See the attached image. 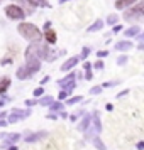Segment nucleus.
Wrapping results in <instances>:
<instances>
[{"label": "nucleus", "instance_id": "c03bdc74", "mask_svg": "<svg viewBox=\"0 0 144 150\" xmlns=\"http://www.w3.org/2000/svg\"><path fill=\"white\" fill-rule=\"evenodd\" d=\"M15 2H24V0H15Z\"/></svg>", "mask_w": 144, "mask_h": 150}, {"label": "nucleus", "instance_id": "79ce46f5", "mask_svg": "<svg viewBox=\"0 0 144 150\" xmlns=\"http://www.w3.org/2000/svg\"><path fill=\"white\" fill-rule=\"evenodd\" d=\"M9 150H17V147H14V145H12V147H7Z\"/></svg>", "mask_w": 144, "mask_h": 150}, {"label": "nucleus", "instance_id": "20e7f679", "mask_svg": "<svg viewBox=\"0 0 144 150\" xmlns=\"http://www.w3.org/2000/svg\"><path fill=\"white\" fill-rule=\"evenodd\" d=\"M78 61H80V57H78V56H73V57H69L68 61L63 62L61 71H69V69H73L76 64H78Z\"/></svg>", "mask_w": 144, "mask_h": 150}, {"label": "nucleus", "instance_id": "a19ab883", "mask_svg": "<svg viewBox=\"0 0 144 150\" xmlns=\"http://www.w3.org/2000/svg\"><path fill=\"white\" fill-rule=\"evenodd\" d=\"M105 108L109 110V111H112V110H114V105H110V103H109V105H107V106H105Z\"/></svg>", "mask_w": 144, "mask_h": 150}, {"label": "nucleus", "instance_id": "6e6552de", "mask_svg": "<svg viewBox=\"0 0 144 150\" xmlns=\"http://www.w3.org/2000/svg\"><path fill=\"white\" fill-rule=\"evenodd\" d=\"M90 122H92V115H90V113H83V120H82V123L78 125V132H85V130L88 128Z\"/></svg>", "mask_w": 144, "mask_h": 150}, {"label": "nucleus", "instance_id": "423d86ee", "mask_svg": "<svg viewBox=\"0 0 144 150\" xmlns=\"http://www.w3.org/2000/svg\"><path fill=\"white\" fill-rule=\"evenodd\" d=\"M21 140V135L19 133H10V135H5V142H4V149H7L9 145H14L15 142H19Z\"/></svg>", "mask_w": 144, "mask_h": 150}, {"label": "nucleus", "instance_id": "1a4fd4ad", "mask_svg": "<svg viewBox=\"0 0 144 150\" xmlns=\"http://www.w3.org/2000/svg\"><path fill=\"white\" fill-rule=\"evenodd\" d=\"M31 76H32V73L27 69V66H26V64H24L22 68L17 69V78H19V79H29Z\"/></svg>", "mask_w": 144, "mask_h": 150}, {"label": "nucleus", "instance_id": "473e14b6", "mask_svg": "<svg viewBox=\"0 0 144 150\" xmlns=\"http://www.w3.org/2000/svg\"><path fill=\"white\" fill-rule=\"evenodd\" d=\"M107 54H109L107 51H98V57H105Z\"/></svg>", "mask_w": 144, "mask_h": 150}, {"label": "nucleus", "instance_id": "39448f33", "mask_svg": "<svg viewBox=\"0 0 144 150\" xmlns=\"http://www.w3.org/2000/svg\"><path fill=\"white\" fill-rule=\"evenodd\" d=\"M46 135H48L46 132H39V133H27V135L24 137V140H26L27 143H32V142H37V140L44 138Z\"/></svg>", "mask_w": 144, "mask_h": 150}, {"label": "nucleus", "instance_id": "393cba45", "mask_svg": "<svg viewBox=\"0 0 144 150\" xmlns=\"http://www.w3.org/2000/svg\"><path fill=\"white\" fill-rule=\"evenodd\" d=\"M88 54H90V47H83V49H82V54L78 56V57H82V59H85V57H87Z\"/></svg>", "mask_w": 144, "mask_h": 150}, {"label": "nucleus", "instance_id": "dca6fc26", "mask_svg": "<svg viewBox=\"0 0 144 150\" xmlns=\"http://www.w3.org/2000/svg\"><path fill=\"white\" fill-rule=\"evenodd\" d=\"M75 78H76V76L71 73V74H68L66 78L59 79V81H58V84H59V86H66V84H69V83H75Z\"/></svg>", "mask_w": 144, "mask_h": 150}, {"label": "nucleus", "instance_id": "f257e3e1", "mask_svg": "<svg viewBox=\"0 0 144 150\" xmlns=\"http://www.w3.org/2000/svg\"><path fill=\"white\" fill-rule=\"evenodd\" d=\"M17 30L27 41H41V37H42V32L36 27L34 24H31V22H21L17 25Z\"/></svg>", "mask_w": 144, "mask_h": 150}, {"label": "nucleus", "instance_id": "c756f323", "mask_svg": "<svg viewBox=\"0 0 144 150\" xmlns=\"http://www.w3.org/2000/svg\"><path fill=\"white\" fill-rule=\"evenodd\" d=\"M44 95V89L42 88H36L34 89V96H42Z\"/></svg>", "mask_w": 144, "mask_h": 150}, {"label": "nucleus", "instance_id": "7c9ffc66", "mask_svg": "<svg viewBox=\"0 0 144 150\" xmlns=\"http://www.w3.org/2000/svg\"><path fill=\"white\" fill-rule=\"evenodd\" d=\"M92 78H93V73H92V69H87V73H85V79H92Z\"/></svg>", "mask_w": 144, "mask_h": 150}, {"label": "nucleus", "instance_id": "a211bd4d", "mask_svg": "<svg viewBox=\"0 0 144 150\" xmlns=\"http://www.w3.org/2000/svg\"><path fill=\"white\" fill-rule=\"evenodd\" d=\"M103 25H105V24H103V21H95V24H92L87 30H88V32H97V30H100Z\"/></svg>", "mask_w": 144, "mask_h": 150}, {"label": "nucleus", "instance_id": "e433bc0d", "mask_svg": "<svg viewBox=\"0 0 144 150\" xmlns=\"http://www.w3.org/2000/svg\"><path fill=\"white\" fill-rule=\"evenodd\" d=\"M144 149V142H139L137 143V150H143Z\"/></svg>", "mask_w": 144, "mask_h": 150}, {"label": "nucleus", "instance_id": "ea45409f", "mask_svg": "<svg viewBox=\"0 0 144 150\" xmlns=\"http://www.w3.org/2000/svg\"><path fill=\"white\" fill-rule=\"evenodd\" d=\"M49 81V76H46V78H42V81H41V84H46V83Z\"/></svg>", "mask_w": 144, "mask_h": 150}, {"label": "nucleus", "instance_id": "7ed1b4c3", "mask_svg": "<svg viewBox=\"0 0 144 150\" xmlns=\"http://www.w3.org/2000/svg\"><path fill=\"white\" fill-rule=\"evenodd\" d=\"M143 14H144V4H137L136 7H130V10L124 12V19L125 21H134V19H139Z\"/></svg>", "mask_w": 144, "mask_h": 150}, {"label": "nucleus", "instance_id": "0eeeda50", "mask_svg": "<svg viewBox=\"0 0 144 150\" xmlns=\"http://www.w3.org/2000/svg\"><path fill=\"white\" fill-rule=\"evenodd\" d=\"M12 115L17 116V120H26L27 116H31V110H21V108H14L12 110Z\"/></svg>", "mask_w": 144, "mask_h": 150}, {"label": "nucleus", "instance_id": "4c0bfd02", "mask_svg": "<svg viewBox=\"0 0 144 150\" xmlns=\"http://www.w3.org/2000/svg\"><path fill=\"white\" fill-rule=\"evenodd\" d=\"M83 68H85V69H92V64H90V62H85V64H83Z\"/></svg>", "mask_w": 144, "mask_h": 150}, {"label": "nucleus", "instance_id": "2f4dec72", "mask_svg": "<svg viewBox=\"0 0 144 150\" xmlns=\"http://www.w3.org/2000/svg\"><path fill=\"white\" fill-rule=\"evenodd\" d=\"M93 66H95L97 69H103V62H102V61H97L95 64H93Z\"/></svg>", "mask_w": 144, "mask_h": 150}, {"label": "nucleus", "instance_id": "72a5a7b5", "mask_svg": "<svg viewBox=\"0 0 144 150\" xmlns=\"http://www.w3.org/2000/svg\"><path fill=\"white\" fill-rule=\"evenodd\" d=\"M120 30H122V27H120V25H114V32H120Z\"/></svg>", "mask_w": 144, "mask_h": 150}, {"label": "nucleus", "instance_id": "f3484780", "mask_svg": "<svg viewBox=\"0 0 144 150\" xmlns=\"http://www.w3.org/2000/svg\"><path fill=\"white\" fill-rule=\"evenodd\" d=\"M92 143L95 145V149H97V150H107V147H105V145H103V142L100 140V138H98V135L92 138Z\"/></svg>", "mask_w": 144, "mask_h": 150}, {"label": "nucleus", "instance_id": "c85d7f7f", "mask_svg": "<svg viewBox=\"0 0 144 150\" xmlns=\"http://www.w3.org/2000/svg\"><path fill=\"white\" fill-rule=\"evenodd\" d=\"M24 103H26L27 106H34V105H37V100H36V98H34V100H26Z\"/></svg>", "mask_w": 144, "mask_h": 150}, {"label": "nucleus", "instance_id": "bb28decb", "mask_svg": "<svg viewBox=\"0 0 144 150\" xmlns=\"http://www.w3.org/2000/svg\"><path fill=\"white\" fill-rule=\"evenodd\" d=\"M68 95H69V93H66V91L63 89L61 93H59V96H58V98H59V101H63V100H66V98H68Z\"/></svg>", "mask_w": 144, "mask_h": 150}, {"label": "nucleus", "instance_id": "cd10ccee", "mask_svg": "<svg viewBox=\"0 0 144 150\" xmlns=\"http://www.w3.org/2000/svg\"><path fill=\"white\" fill-rule=\"evenodd\" d=\"M80 115H83V111H78V113H73V115L69 116V120H71V122H76V120H78V116Z\"/></svg>", "mask_w": 144, "mask_h": 150}, {"label": "nucleus", "instance_id": "9d476101", "mask_svg": "<svg viewBox=\"0 0 144 150\" xmlns=\"http://www.w3.org/2000/svg\"><path fill=\"white\" fill-rule=\"evenodd\" d=\"M44 39H46V42H48L49 46L56 44V32L53 30V29H48V30H44Z\"/></svg>", "mask_w": 144, "mask_h": 150}, {"label": "nucleus", "instance_id": "ddd939ff", "mask_svg": "<svg viewBox=\"0 0 144 150\" xmlns=\"http://www.w3.org/2000/svg\"><path fill=\"white\" fill-rule=\"evenodd\" d=\"M139 0H115V8H125V7H130L132 4H136Z\"/></svg>", "mask_w": 144, "mask_h": 150}, {"label": "nucleus", "instance_id": "412c9836", "mask_svg": "<svg viewBox=\"0 0 144 150\" xmlns=\"http://www.w3.org/2000/svg\"><path fill=\"white\" fill-rule=\"evenodd\" d=\"M31 5H41V7H48V2L46 0H29Z\"/></svg>", "mask_w": 144, "mask_h": 150}, {"label": "nucleus", "instance_id": "4468645a", "mask_svg": "<svg viewBox=\"0 0 144 150\" xmlns=\"http://www.w3.org/2000/svg\"><path fill=\"white\" fill-rule=\"evenodd\" d=\"M54 101V98L53 96H39V100H37V105H41V106H49L51 103Z\"/></svg>", "mask_w": 144, "mask_h": 150}, {"label": "nucleus", "instance_id": "f8f14e48", "mask_svg": "<svg viewBox=\"0 0 144 150\" xmlns=\"http://www.w3.org/2000/svg\"><path fill=\"white\" fill-rule=\"evenodd\" d=\"M139 32H141V27H139V25H132V27L124 30V35H125V37H134V35H137Z\"/></svg>", "mask_w": 144, "mask_h": 150}, {"label": "nucleus", "instance_id": "a878e982", "mask_svg": "<svg viewBox=\"0 0 144 150\" xmlns=\"http://www.w3.org/2000/svg\"><path fill=\"white\" fill-rule=\"evenodd\" d=\"M7 113H0V127H4V125H7Z\"/></svg>", "mask_w": 144, "mask_h": 150}, {"label": "nucleus", "instance_id": "2eb2a0df", "mask_svg": "<svg viewBox=\"0 0 144 150\" xmlns=\"http://www.w3.org/2000/svg\"><path fill=\"white\" fill-rule=\"evenodd\" d=\"M9 86H10V79L9 78H2V81H0V95H5Z\"/></svg>", "mask_w": 144, "mask_h": 150}, {"label": "nucleus", "instance_id": "58836bf2", "mask_svg": "<svg viewBox=\"0 0 144 150\" xmlns=\"http://www.w3.org/2000/svg\"><path fill=\"white\" fill-rule=\"evenodd\" d=\"M127 93H129V91L125 89V91H122V93H119V95H117V98H120V96H125V95H127Z\"/></svg>", "mask_w": 144, "mask_h": 150}, {"label": "nucleus", "instance_id": "a18cd8bd", "mask_svg": "<svg viewBox=\"0 0 144 150\" xmlns=\"http://www.w3.org/2000/svg\"><path fill=\"white\" fill-rule=\"evenodd\" d=\"M0 4H2V0H0Z\"/></svg>", "mask_w": 144, "mask_h": 150}, {"label": "nucleus", "instance_id": "f704fd0d", "mask_svg": "<svg viewBox=\"0 0 144 150\" xmlns=\"http://www.w3.org/2000/svg\"><path fill=\"white\" fill-rule=\"evenodd\" d=\"M48 29H51V22H46V24H44V30H48Z\"/></svg>", "mask_w": 144, "mask_h": 150}, {"label": "nucleus", "instance_id": "6ab92c4d", "mask_svg": "<svg viewBox=\"0 0 144 150\" xmlns=\"http://www.w3.org/2000/svg\"><path fill=\"white\" fill-rule=\"evenodd\" d=\"M49 108L53 110V111H63V108H64V105H63L61 101H53L51 105H49Z\"/></svg>", "mask_w": 144, "mask_h": 150}, {"label": "nucleus", "instance_id": "f03ea898", "mask_svg": "<svg viewBox=\"0 0 144 150\" xmlns=\"http://www.w3.org/2000/svg\"><path fill=\"white\" fill-rule=\"evenodd\" d=\"M5 15H7L9 19H12V21H22L26 17V12L22 10V7L12 4V5H7L5 7Z\"/></svg>", "mask_w": 144, "mask_h": 150}, {"label": "nucleus", "instance_id": "4be33fe9", "mask_svg": "<svg viewBox=\"0 0 144 150\" xmlns=\"http://www.w3.org/2000/svg\"><path fill=\"white\" fill-rule=\"evenodd\" d=\"M83 98L82 96H73V98H69V100H66V105H76V103H80Z\"/></svg>", "mask_w": 144, "mask_h": 150}, {"label": "nucleus", "instance_id": "9b49d317", "mask_svg": "<svg viewBox=\"0 0 144 150\" xmlns=\"http://www.w3.org/2000/svg\"><path fill=\"white\" fill-rule=\"evenodd\" d=\"M115 49L117 51H130L132 49V42L130 41H120L115 44Z\"/></svg>", "mask_w": 144, "mask_h": 150}, {"label": "nucleus", "instance_id": "5701e85b", "mask_svg": "<svg viewBox=\"0 0 144 150\" xmlns=\"http://www.w3.org/2000/svg\"><path fill=\"white\" fill-rule=\"evenodd\" d=\"M102 91H103L102 86H93V88L90 89V95H100Z\"/></svg>", "mask_w": 144, "mask_h": 150}, {"label": "nucleus", "instance_id": "b1692460", "mask_svg": "<svg viewBox=\"0 0 144 150\" xmlns=\"http://www.w3.org/2000/svg\"><path fill=\"white\" fill-rule=\"evenodd\" d=\"M125 62H127V56H125V54H122V56H119V57H117V64H119V66H124Z\"/></svg>", "mask_w": 144, "mask_h": 150}, {"label": "nucleus", "instance_id": "37998d69", "mask_svg": "<svg viewBox=\"0 0 144 150\" xmlns=\"http://www.w3.org/2000/svg\"><path fill=\"white\" fill-rule=\"evenodd\" d=\"M4 137H5V135H4V133H0V140H2V138H4Z\"/></svg>", "mask_w": 144, "mask_h": 150}, {"label": "nucleus", "instance_id": "c9c22d12", "mask_svg": "<svg viewBox=\"0 0 144 150\" xmlns=\"http://www.w3.org/2000/svg\"><path fill=\"white\" fill-rule=\"evenodd\" d=\"M46 118H49V120H56V115H54V113H49Z\"/></svg>", "mask_w": 144, "mask_h": 150}, {"label": "nucleus", "instance_id": "aec40b11", "mask_svg": "<svg viewBox=\"0 0 144 150\" xmlns=\"http://www.w3.org/2000/svg\"><path fill=\"white\" fill-rule=\"evenodd\" d=\"M117 22H119V15L117 14H110L109 17H107V24H109V25H115Z\"/></svg>", "mask_w": 144, "mask_h": 150}]
</instances>
